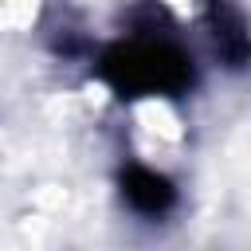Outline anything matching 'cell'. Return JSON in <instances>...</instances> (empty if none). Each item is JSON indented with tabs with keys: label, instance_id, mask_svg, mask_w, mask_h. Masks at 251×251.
Listing matches in <instances>:
<instances>
[{
	"label": "cell",
	"instance_id": "obj_1",
	"mask_svg": "<svg viewBox=\"0 0 251 251\" xmlns=\"http://www.w3.org/2000/svg\"><path fill=\"white\" fill-rule=\"evenodd\" d=\"M102 78L126 94H184L192 82V63L173 43H118L102 55Z\"/></svg>",
	"mask_w": 251,
	"mask_h": 251
},
{
	"label": "cell",
	"instance_id": "obj_2",
	"mask_svg": "<svg viewBox=\"0 0 251 251\" xmlns=\"http://www.w3.org/2000/svg\"><path fill=\"white\" fill-rule=\"evenodd\" d=\"M122 192H126L129 208H137L141 216H161L173 204V196H176L169 176H161L153 169H137V165L122 173Z\"/></svg>",
	"mask_w": 251,
	"mask_h": 251
}]
</instances>
